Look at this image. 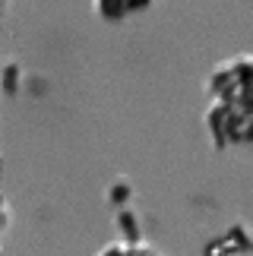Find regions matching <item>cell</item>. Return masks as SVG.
<instances>
[{
	"label": "cell",
	"instance_id": "1",
	"mask_svg": "<svg viewBox=\"0 0 253 256\" xmlns=\"http://www.w3.org/2000/svg\"><path fill=\"white\" fill-rule=\"evenodd\" d=\"M209 104L202 126L216 149L253 142V57L238 54L222 60L206 80Z\"/></svg>",
	"mask_w": 253,
	"mask_h": 256
},
{
	"label": "cell",
	"instance_id": "2",
	"mask_svg": "<svg viewBox=\"0 0 253 256\" xmlns=\"http://www.w3.org/2000/svg\"><path fill=\"white\" fill-rule=\"evenodd\" d=\"M253 250V231L247 224H231L225 234L212 238L206 247H202V256H234V253H250Z\"/></svg>",
	"mask_w": 253,
	"mask_h": 256
},
{
	"label": "cell",
	"instance_id": "3",
	"mask_svg": "<svg viewBox=\"0 0 253 256\" xmlns=\"http://www.w3.org/2000/svg\"><path fill=\"white\" fill-rule=\"evenodd\" d=\"M114 228H118L120 240H126V244H140L142 240V222H140V215H136L133 206L114 209Z\"/></svg>",
	"mask_w": 253,
	"mask_h": 256
},
{
	"label": "cell",
	"instance_id": "4",
	"mask_svg": "<svg viewBox=\"0 0 253 256\" xmlns=\"http://www.w3.org/2000/svg\"><path fill=\"white\" fill-rule=\"evenodd\" d=\"M95 256H162V250L152 247V244H146V240H140V244L114 240V244H108L104 250H98Z\"/></svg>",
	"mask_w": 253,
	"mask_h": 256
},
{
	"label": "cell",
	"instance_id": "5",
	"mask_svg": "<svg viewBox=\"0 0 253 256\" xmlns=\"http://www.w3.org/2000/svg\"><path fill=\"white\" fill-rule=\"evenodd\" d=\"M19 86H22V66H19L16 60L4 64V66H0V92L16 95V92H19Z\"/></svg>",
	"mask_w": 253,
	"mask_h": 256
},
{
	"label": "cell",
	"instance_id": "6",
	"mask_svg": "<svg viewBox=\"0 0 253 256\" xmlns=\"http://www.w3.org/2000/svg\"><path fill=\"white\" fill-rule=\"evenodd\" d=\"M130 196H133V184L126 180V177H118L111 186H108V202L114 209H120V206H130Z\"/></svg>",
	"mask_w": 253,
	"mask_h": 256
},
{
	"label": "cell",
	"instance_id": "7",
	"mask_svg": "<svg viewBox=\"0 0 253 256\" xmlns=\"http://www.w3.org/2000/svg\"><path fill=\"white\" fill-rule=\"evenodd\" d=\"M0 28H4V10H0Z\"/></svg>",
	"mask_w": 253,
	"mask_h": 256
},
{
	"label": "cell",
	"instance_id": "8",
	"mask_svg": "<svg viewBox=\"0 0 253 256\" xmlns=\"http://www.w3.org/2000/svg\"><path fill=\"white\" fill-rule=\"evenodd\" d=\"M0 177H4V158H0Z\"/></svg>",
	"mask_w": 253,
	"mask_h": 256
},
{
	"label": "cell",
	"instance_id": "9",
	"mask_svg": "<svg viewBox=\"0 0 253 256\" xmlns=\"http://www.w3.org/2000/svg\"><path fill=\"white\" fill-rule=\"evenodd\" d=\"M0 256H4V253H0Z\"/></svg>",
	"mask_w": 253,
	"mask_h": 256
},
{
	"label": "cell",
	"instance_id": "10",
	"mask_svg": "<svg viewBox=\"0 0 253 256\" xmlns=\"http://www.w3.org/2000/svg\"><path fill=\"white\" fill-rule=\"evenodd\" d=\"M250 253H253V250H250Z\"/></svg>",
	"mask_w": 253,
	"mask_h": 256
}]
</instances>
